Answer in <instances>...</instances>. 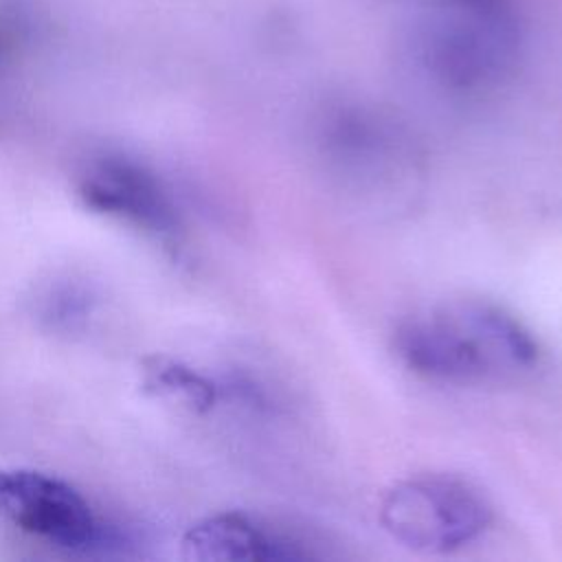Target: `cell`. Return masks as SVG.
Instances as JSON below:
<instances>
[{
    "instance_id": "1",
    "label": "cell",
    "mask_w": 562,
    "mask_h": 562,
    "mask_svg": "<svg viewBox=\"0 0 562 562\" xmlns=\"http://www.w3.org/2000/svg\"><path fill=\"white\" fill-rule=\"evenodd\" d=\"M393 349L408 371L443 384L507 382L540 358L531 331L485 299H450L406 316Z\"/></svg>"
},
{
    "instance_id": "2",
    "label": "cell",
    "mask_w": 562,
    "mask_h": 562,
    "mask_svg": "<svg viewBox=\"0 0 562 562\" xmlns=\"http://www.w3.org/2000/svg\"><path fill=\"white\" fill-rule=\"evenodd\" d=\"M413 59L439 90L474 99L509 79L518 59V31L509 9H448L426 20L411 42Z\"/></svg>"
},
{
    "instance_id": "3",
    "label": "cell",
    "mask_w": 562,
    "mask_h": 562,
    "mask_svg": "<svg viewBox=\"0 0 562 562\" xmlns=\"http://www.w3.org/2000/svg\"><path fill=\"white\" fill-rule=\"evenodd\" d=\"M380 522L415 551L446 553L474 542L490 527L492 505L461 476L417 474L384 494Z\"/></svg>"
},
{
    "instance_id": "4",
    "label": "cell",
    "mask_w": 562,
    "mask_h": 562,
    "mask_svg": "<svg viewBox=\"0 0 562 562\" xmlns=\"http://www.w3.org/2000/svg\"><path fill=\"white\" fill-rule=\"evenodd\" d=\"M0 518L68 549H88L103 538L88 501L66 481L35 470H0Z\"/></svg>"
},
{
    "instance_id": "5",
    "label": "cell",
    "mask_w": 562,
    "mask_h": 562,
    "mask_svg": "<svg viewBox=\"0 0 562 562\" xmlns=\"http://www.w3.org/2000/svg\"><path fill=\"white\" fill-rule=\"evenodd\" d=\"M77 195L97 213L154 233H167L176 226V213L160 180L143 165L123 156L88 160L77 176Z\"/></svg>"
},
{
    "instance_id": "6",
    "label": "cell",
    "mask_w": 562,
    "mask_h": 562,
    "mask_svg": "<svg viewBox=\"0 0 562 562\" xmlns=\"http://www.w3.org/2000/svg\"><path fill=\"white\" fill-rule=\"evenodd\" d=\"M321 145L334 169L360 184H380L408 160V145L397 125L362 108L331 114L323 125Z\"/></svg>"
},
{
    "instance_id": "7",
    "label": "cell",
    "mask_w": 562,
    "mask_h": 562,
    "mask_svg": "<svg viewBox=\"0 0 562 562\" xmlns=\"http://www.w3.org/2000/svg\"><path fill=\"white\" fill-rule=\"evenodd\" d=\"M182 555L200 562H290L316 558L310 542L239 512L209 516L182 536Z\"/></svg>"
},
{
    "instance_id": "8",
    "label": "cell",
    "mask_w": 562,
    "mask_h": 562,
    "mask_svg": "<svg viewBox=\"0 0 562 562\" xmlns=\"http://www.w3.org/2000/svg\"><path fill=\"white\" fill-rule=\"evenodd\" d=\"M140 384L149 395L176 402L189 411H209L215 404L217 391L198 371L176 360L151 356L140 364Z\"/></svg>"
},
{
    "instance_id": "9",
    "label": "cell",
    "mask_w": 562,
    "mask_h": 562,
    "mask_svg": "<svg viewBox=\"0 0 562 562\" xmlns=\"http://www.w3.org/2000/svg\"><path fill=\"white\" fill-rule=\"evenodd\" d=\"M446 9H485V11H503L509 9L507 0H441Z\"/></svg>"
}]
</instances>
